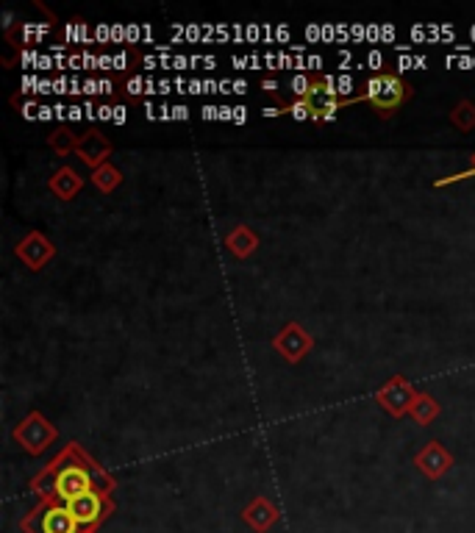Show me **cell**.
<instances>
[{
    "label": "cell",
    "instance_id": "2",
    "mask_svg": "<svg viewBox=\"0 0 475 533\" xmlns=\"http://www.w3.org/2000/svg\"><path fill=\"white\" fill-rule=\"evenodd\" d=\"M25 533H87L78 520L73 517V511L67 503L59 500H45L39 509H34L23 520Z\"/></svg>",
    "mask_w": 475,
    "mask_h": 533
},
{
    "label": "cell",
    "instance_id": "6",
    "mask_svg": "<svg viewBox=\"0 0 475 533\" xmlns=\"http://www.w3.org/2000/svg\"><path fill=\"white\" fill-rule=\"evenodd\" d=\"M242 517H245V522H248L253 531H267V528L278 520V511H275L267 500H253Z\"/></svg>",
    "mask_w": 475,
    "mask_h": 533
},
{
    "label": "cell",
    "instance_id": "5",
    "mask_svg": "<svg viewBox=\"0 0 475 533\" xmlns=\"http://www.w3.org/2000/svg\"><path fill=\"white\" fill-rule=\"evenodd\" d=\"M303 103H306V109H309V117L312 120H334L339 112V98H337V89L331 87V81L325 78V81H314L312 87L306 89V95H303Z\"/></svg>",
    "mask_w": 475,
    "mask_h": 533
},
{
    "label": "cell",
    "instance_id": "3",
    "mask_svg": "<svg viewBox=\"0 0 475 533\" xmlns=\"http://www.w3.org/2000/svg\"><path fill=\"white\" fill-rule=\"evenodd\" d=\"M67 506L73 511V517L78 520V525H81L87 533H95V528H98L100 522L106 520V517L114 511V503L109 500V492H100V489L75 497L73 503H67Z\"/></svg>",
    "mask_w": 475,
    "mask_h": 533
},
{
    "label": "cell",
    "instance_id": "7",
    "mask_svg": "<svg viewBox=\"0 0 475 533\" xmlns=\"http://www.w3.org/2000/svg\"><path fill=\"white\" fill-rule=\"evenodd\" d=\"M292 114L298 117V120H303V117H309V109H306V103L300 100V103H295V109H292Z\"/></svg>",
    "mask_w": 475,
    "mask_h": 533
},
{
    "label": "cell",
    "instance_id": "4",
    "mask_svg": "<svg viewBox=\"0 0 475 533\" xmlns=\"http://www.w3.org/2000/svg\"><path fill=\"white\" fill-rule=\"evenodd\" d=\"M364 98L373 103L375 109L381 114H389L398 109L400 103L406 100V84L400 81L398 75L381 73L367 81V89H364Z\"/></svg>",
    "mask_w": 475,
    "mask_h": 533
},
{
    "label": "cell",
    "instance_id": "1",
    "mask_svg": "<svg viewBox=\"0 0 475 533\" xmlns=\"http://www.w3.org/2000/svg\"><path fill=\"white\" fill-rule=\"evenodd\" d=\"M37 492L45 500H59V503H73L75 497L87 495V492H95L98 486L92 481L89 470L81 464V461H56L53 470L48 475H42L34 481ZM103 492V489H100Z\"/></svg>",
    "mask_w": 475,
    "mask_h": 533
}]
</instances>
